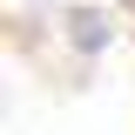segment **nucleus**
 Masks as SVG:
<instances>
[{"label":"nucleus","instance_id":"f257e3e1","mask_svg":"<svg viewBox=\"0 0 135 135\" xmlns=\"http://www.w3.org/2000/svg\"><path fill=\"white\" fill-rule=\"evenodd\" d=\"M61 34H68V47L81 54V61H95V54H108V41H115V20H108V7H95V0H74V7H61Z\"/></svg>","mask_w":135,"mask_h":135},{"label":"nucleus","instance_id":"f03ea898","mask_svg":"<svg viewBox=\"0 0 135 135\" xmlns=\"http://www.w3.org/2000/svg\"><path fill=\"white\" fill-rule=\"evenodd\" d=\"M115 7H122V14H135V0H115Z\"/></svg>","mask_w":135,"mask_h":135}]
</instances>
